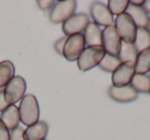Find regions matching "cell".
I'll return each instance as SVG.
<instances>
[{
    "label": "cell",
    "mask_w": 150,
    "mask_h": 140,
    "mask_svg": "<svg viewBox=\"0 0 150 140\" xmlns=\"http://www.w3.org/2000/svg\"><path fill=\"white\" fill-rule=\"evenodd\" d=\"M19 112L21 122L29 127L39 122V105L36 97L32 94H26L19 105Z\"/></svg>",
    "instance_id": "6da1fadb"
},
{
    "label": "cell",
    "mask_w": 150,
    "mask_h": 140,
    "mask_svg": "<svg viewBox=\"0 0 150 140\" xmlns=\"http://www.w3.org/2000/svg\"><path fill=\"white\" fill-rule=\"evenodd\" d=\"M103 46H86L77 60V66L80 71H88L92 68L99 66L105 56Z\"/></svg>",
    "instance_id": "7a4b0ae2"
},
{
    "label": "cell",
    "mask_w": 150,
    "mask_h": 140,
    "mask_svg": "<svg viewBox=\"0 0 150 140\" xmlns=\"http://www.w3.org/2000/svg\"><path fill=\"white\" fill-rule=\"evenodd\" d=\"M114 27L122 41L134 43L138 28L127 13L117 16L114 20Z\"/></svg>",
    "instance_id": "3957f363"
},
{
    "label": "cell",
    "mask_w": 150,
    "mask_h": 140,
    "mask_svg": "<svg viewBox=\"0 0 150 140\" xmlns=\"http://www.w3.org/2000/svg\"><path fill=\"white\" fill-rule=\"evenodd\" d=\"M77 2L75 0L58 1L54 4L50 13V21L54 24L64 23L75 14Z\"/></svg>",
    "instance_id": "277c9868"
},
{
    "label": "cell",
    "mask_w": 150,
    "mask_h": 140,
    "mask_svg": "<svg viewBox=\"0 0 150 140\" xmlns=\"http://www.w3.org/2000/svg\"><path fill=\"white\" fill-rule=\"evenodd\" d=\"M27 84L22 76H15L8 84L5 86L3 94L7 104H16L18 101H21L25 96Z\"/></svg>",
    "instance_id": "5b68a950"
},
{
    "label": "cell",
    "mask_w": 150,
    "mask_h": 140,
    "mask_svg": "<svg viewBox=\"0 0 150 140\" xmlns=\"http://www.w3.org/2000/svg\"><path fill=\"white\" fill-rule=\"evenodd\" d=\"M86 48V40H84V36L82 33L69 36L65 42L63 56L65 57L66 60L74 62L78 60L79 56Z\"/></svg>",
    "instance_id": "8992f818"
},
{
    "label": "cell",
    "mask_w": 150,
    "mask_h": 140,
    "mask_svg": "<svg viewBox=\"0 0 150 140\" xmlns=\"http://www.w3.org/2000/svg\"><path fill=\"white\" fill-rule=\"evenodd\" d=\"M121 42L118 33L114 26H109L102 30V46L106 54L118 57Z\"/></svg>",
    "instance_id": "52a82bcc"
},
{
    "label": "cell",
    "mask_w": 150,
    "mask_h": 140,
    "mask_svg": "<svg viewBox=\"0 0 150 140\" xmlns=\"http://www.w3.org/2000/svg\"><path fill=\"white\" fill-rule=\"evenodd\" d=\"M90 24V19L86 14H74L62 25V30L66 37L84 32L86 28Z\"/></svg>",
    "instance_id": "ba28073f"
},
{
    "label": "cell",
    "mask_w": 150,
    "mask_h": 140,
    "mask_svg": "<svg viewBox=\"0 0 150 140\" xmlns=\"http://www.w3.org/2000/svg\"><path fill=\"white\" fill-rule=\"evenodd\" d=\"M135 63L123 62L112 72V86L123 87L131 85L132 78L135 75Z\"/></svg>",
    "instance_id": "9c48e42d"
},
{
    "label": "cell",
    "mask_w": 150,
    "mask_h": 140,
    "mask_svg": "<svg viewBox=\"0 0 150 140\" xmlns=\"http://www.w3.org/2000/svg\"><path fill=\"white\" fill-rule=\"evenodd\" d=\"M90 13L92 16V19L95 24L100 27L106 28L109 26H112L114 23V18L112 14L108 9L107 5H105L102 2H93L90 6Z\"/></svg>",
    "instance_id": "30bf717a"
},
{
    "label": "cell",
    "mask_w": 150,
    "mask_h": 140,
    "mask_svg": "<svg viewBox=\"0 0 150 140\" xmlns=\"http://www.w3.org/2000/svg\"><path fill=\"white\" fill-rule=\"evenodd\" d=\"M108 94L114 101L120 103L132 102V101L136 100L138 97V92L131 85H127V86H123V87L112 86L109 88Z\"/></svg>",
    "instance_id": "8fae6325"
},
{
    "label": "cell",
    "mask_w": 150,
    "mask_h": 140,
    "mask_svg": "<svg viewBox=\"0 0 150 140\" xmlns=\"http://www.w3.org/2000/svg\"><path fill=\"white\" fill-rule=\"evenodd\" d=\"M48 133V126L45 122L39 121L24 129L25 140H45Z\"/></svg>",
    "instance_id": "7c38bea8"
},
{
    "label": "cell",
    "mask_w": 150,
    "mask_h": 140,
    "mask_svg": "<svg viewBox=\"0 0 150 140\" xmlns=\"http://www.w3.org/2000/svg\"><path fill=\"white\" fill-rule=\"evenodd\" d=\"M83 36L86 46H102V30L94 22H90Z\"/></svg>",
    "instance_id": "4fadbf2b"
},
{
    "label": "cell",
    "mask_w": 150,
    "mask_h": 140,
    "mask_svg": "<svg viewBox=\"0 0 150 140\" xmlns=\"http://www.w3.org/2000/svg\"><path fill=\"white\" fill-rule=\"evenodd\" d=\"M0 119L3 122V124L6 126L7 129L11 130V131L17 129L18 127H20L19 124L21 122L19 108L15 104L9 105L4 111L1 112Z\"/></svg>",
    "instance_id": "5bb4252c"
},
{
    "label": "cell",
    "mask_w": 150,
    "mask_h": 140,
    "mask_svg": "<svg viewBox=\"0 0 150 140\" xmlns=\"http://www.w3.org/2000/svg\"><path fill=\"white\" fill-rule=\"evenodd\" d=\"M125 13L132 18L137 28H147L149 24V17L143 9L142 6H135L133 4H129Z\"/></svg>",
    "instance_id": "9a60e30c"
},
{
    "label": "cell",
    "mask_w": 150,
    "mask_h": 140,
    "mask_svg": "<svg viewBox=\"0 0 150 140\" xmlns=\"http://www.w3.org/2000/svg\"><path fill=\"white\" fill-rule=\"evenodd\" d=\"M15 76V66L11 61L0 62V92L4 91L5 86Z\"/></svg>",
    "instance_id": "2e32d148"
},
{
    "label": "cell",
    "mask_w": 150,
    "mask_h": 140,
    "mask_svg": "<svg viewBox=\"0 0 150 140\" xmlns=\"http://www.w3.org/2000/svg\"><path fill=\"white\" fill-rule=\"evenodd\" d=\"M134 45L138 53L150 48V31L147 28H138Z\"/></svg>",
    "instance_id": "e0dca14e"
},
{
    "label": "cell",
    "mask_w": 150,
    "mask_h": 140,
    "mask_svg": "<svg viewBox=\"0 0 150 140\" xmlns=\"http://www.w3.org/2000/svg\"><path fill=\"white\" fill-rule=\"evenodd\" d=\"M136 73L146 74L150 72V48L139 53L135 62Z\"/></svg>",
    "instance_id": "ac0fdd59"
},
{
    "label": "cell",
    "mask_w": 150,
    "mask_h": 140,
    "mask_svg": "<svg viewBox=\"0 0 150 140\" xmlns=\"http://www.w3.org/2000/svg\"><path fill=\"white\" fill-rule=\"evenodd\" d=\"M139 53L137 52L134 43H129V42H121L120 50H119L118 58L121 61V63L123 62H133L135 63L137 60V57Z\"/></svg>",
    "instance_id": "d6986e66"
},
{
    "label": "cell",
    "mask_w": 150,
    "mask_h": 140,
    "mask_svg": "<svg viewBox=\"0 0 150 140\" xmlns=\"http://www.w3.org/2000/svg\"><path fill=\"white\" fill-rule=\"evenodd\" d=\"M131 86L138 93H149L150 89V76L147 74L135 73L131 82Z\"/></svg>",
    "instance_id": "ffe728a7"
},
{
    "label": "cell",
    "mask_w": 150,
    "mask_h": 140,
    "mask_svg": "<svg viewBox=\"0 0 150 140\" xmlns=\"http://www.w3.org/2000/svg\"><path fill=\"white\" fill-rule=\"evenodd\" d=\"M121 64V61L117 56H113L110 54H105L104 58L99 64V67L103 71L106 72H113L119 65Z\"/></svg>",
    "instance_id": "44dd1931"
},
{
    "label": "cell",
    "mask_w": 150,
    "mask_h": 140,
    "mask_svg": "<svg viewBox=\"0 0 150 140\" xmlns=\"http://www.w3.org/2000/svg\"><path fill=\"white\" fill-rule=\"evenodd\" d=\"M129 1L127 0H109L107 3V7L112 14V16H119L125 14L129 7Z\"/></svg>",
    "instance_id": "7402d4cb"
},
{
    "label": "cell",
    "mask_w": 150,
    "mask_h": 140,
    "mask_svg": "<svg viewBox=\"0 0 150 140\" xmlns=\"http://www.w3.org/2000/svg\"><path fill=\"white\" fill-rule=\"evenodd\" d=\"M0 140H11V133L6 126L0 119Z\"/></svg>",
    "instance_id": "603a6c76"
},
{
    "label": "cell",
    "mask_w": 150,
    "mask_h": 140,
    "mask_svg": "<svg viewBox=\"0 0 150 140\" xmlns=\"http://www.w3.org/2000/svg\"><path fill=\"white\" fill-rule=\"evenodd\" d=\"M11 140H25L24 139V129L18 127L17 129L11 131Z\"/></svg>",
    "instance_id": "cb8c5ba5"
},
{
    "label": "cell",
    "mask_w": 150,
    "mask_h": 140,
    "mask_svg": "<svg viewBox=\"0 0 150 140\" xmlns=\"http://www.w3.org/2000/svg\"><path fill=\"white\" fill-rule=\"evenodd\" d=\"M66 40H67V37L64 36V37L57 40L56 43H54V50H56V52L58 53L59 55H63V52H64V45H65Z\"/></svg>",
    "instance_id": "d4e9b609"
},
{
    "label": "cell",
    "mask_w": 150,
    "mask_h": 140,
    "mask_svg": "<svg viewBox=\"0 0 150 140\" xmlns=\"http://www.w3.org/2000/svg\"><path fill=\"white\" fill-rule=\"evenodd\" d=\"M37 4L39 6V9H41L42 11H46V9H52V7L54 6V1L52 0H38Z\"/></svg>",
    "instance_id": "484cf974"
},
{
    "label": "cell",
    "mask_w": 150,
    "mask_h": 140,
    "mask_svg": "<svg viewBox=\"0 0 150 140\" xmlns=\"http://www.w3.org/2000/svg\"><path fill=\"white\" fill-rule=\"evenodd\" d=\"M8 106H9V104H7V102L5 101L3 92H0V112L4 111Z\"/></svg>",
    "instance_id": "4316f807"
},
{
    "label": "cell",
    "mask_w": 150,
    "mask_h": 140,
    "mask_svg": "<svg viewBox=\"0 0 150 140\" xmlns=\"http://www.w3.org/2000/svg\"><path fill=\"white\" fill-rule=\"evenodd\" d=\"M143 9L146 11V14H150V0H145L144 1V4H143Z\"/></svg>",
    "instance_id": "83f0119b"
},
{
    "label": "cell",
    "mask_w": 150,
    "mask_h": 140,
    "mask_svg": "<svg viewBox=\"0 0 150 140\" xmlns=\"http://www.w3.org/2000/svg\"><path fill=\"white\" fill-rule=\"evenodd\" d=\"M129 4H133L135 6H143L144 0H132L129 1Z\"/></svg>",
    "instance_id": "f1b7e54d"
},
{
    "label": "cell",
    "mask_w": 150,
    "mask_h": 140,
    "mask_svg": "<svg viewBox=\"0 0 150 140\" xmlns=\"http://www.w3.org/2000/svg\"><path fill=\"white\" fill-rule=\"evenodd\" d=\"M147 29L150 31V19H149V24H148V27H147Z\"/></svg>",
    "instance_id": "f546056e"
},
{
    "label": "cell",
    "mask_w": 150,
    "mask_h": 140,
    "mask_svg": "<svg viewBox=\"0 0 150 140\" xmlns=\"http://www.w3.org/2000/svg\"><path fill=\"white\" fill-rule=\"evenodd\" d=\"M149 95H150V89H149Z\"/></svg>",
    "instance_id": "4dcf8cb0"
}]
</instances>
